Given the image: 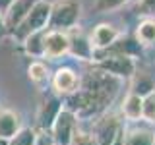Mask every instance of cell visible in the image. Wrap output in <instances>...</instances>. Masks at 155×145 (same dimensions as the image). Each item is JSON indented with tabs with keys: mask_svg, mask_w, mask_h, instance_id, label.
Wrapping results in <instances>:
<instances>
[{
	"mask_svg": "<svg viewBox=\"0 0 155 145\" xmlns=\"http://www.w3.org/2000/svg\"><path fill=\"white\" fill-rule=\"evenodd\" d=\"M19 130H21L19 114L12 108H0V139L10 141Z\"/></svg>",
	"mask_w": 155,
	"mask_h": 145,
	"instance_id": "10",
	"label": "cell"
},
{
	"mask_svg": "<svg viewBox=\"0 0 155 145\" xmlns=\"http://www.w3.org/2000/svg\"><path fill=\"white\" fill-rule=\"evenodd\" d=\"M80 83H81V79L70 68H60L52 76V87H54V91L58 95H66V97L74 95L80 89Z\"/></svg>",
	"mask_w": 155,
	"mask_h": 145,
	"instance_id": "8",
	"label": "cell"
},
{
	"mask_svg": "<svg viewBox=\"0 0 155 145\" xmlns=\"http://www.w3.org/2000/svg\"><path fill=\"white\" fill-rule=\"evenodd\" d=\"M39 0H14L12 6L8 8V12L4 14L2 23L8 31H16V29L21 25V21L27 18V14L31 12V8L35 6Z\"/></svg>",
	"mask_w": 155,
	"mask_h": 145,
	"instance_id": "7",
	"label": "cell"
},
{
	"mask_svg": "<svg viewBox=\"0 0 155 145\" xmlns=\"http://www.w3.org/2000/svg\"><path fill=\"white\" fill-rule=\"evenodd\" d=\"M155 132L147 128H132L124 134V145H153Z\"/></svg>",
	"mask_w": 155,
	"mask_h": 145,
	"instance_id": "14",
	"label": "cell"
},
{
	"mask_svg": "<svg viewBox=\"0 0 155 145\" xmlns=\"http://www.w3.org/2000/svg\"><path fill=\"white\" fill-rule=\"evenodd\" d=\"M138 10L142 14H145V18H153L155 16V0H140Z\"/></svg>",
	"mask_w": 155,
	"mask_h": 145,
	"instance_id": "22",
	"label": "cell"
},
{
	"mask_svg": "<svg viewBox=\"0 0 155 145\" xmlns=\"http://www.w3.org/2000/svg\"><path fill=\"white\" fill-rule=\"evenodd\" d=\"M51 8H52L51 2H47V0H39L35 6L31 8V12L27 14V18L21 21V25L14 31V37L19 39V41H25L29 35L47 29L48 21H51Z\"/></svg>",
	"mask_w": 155,
	"mask_h": 145,
	"instance_id": "3",
	"label": "cell"
},
{
	"mask_svg": "<svg viewBox=\"0 0 155 145\" xmlns=\"http://www.w3.org/2000/svg\"><path fill=\"white\" fill-rule=\"evenodd\" d=\"M27 77H29V81H31L33 85L41 87V89L48 83V79H51L48 70H47V66L43 64V62H31L29 68H27Z\"/></svg>",
	"mask_w": 155,
	"mask_h": 145,
	"instance_id": "16",
	"label": "cell"
},
{
	"mask_svg": "<svg viewBox=\"0 0 155 145\" xmlns=\"http://www.w3.org/2000/svg\"><path fill=\"white\" fill-rule=\"evenodd\" d=\"M14 0H0V18H4V14L8 12V8L12 6Z\"/></svg>",
	"mask_w": 155,
	"mask_h": 145,
	"instance_id": "23",
	"label": "cell"
},
{
	"mask_svg": "<svg viewBox=\"0 0 155 145\" xmlns=\"http://www.w3.org/2000/svg\"><path fill=\"white\" fill-rule=\"evenodd\" d=\"M70 52V37L64 31H47L45 37V56L58 58Z\"/></svg>",
	"mask_w": 155,
	"mask_h": 145,
	"instance_id": "9",
	"label": "cell"
},
{
	"mask_svg": "<svg viewBox=\"0 0 155 145\" xmlns=\"http://www.w3.org/2000/svg\"><path fill=\"white\" fill-rule=\"evenodd\" d=\"M122 114L132 122H138V120L143 118V99L136 93H128V97L122 103Z\"/></svg>",
	"mask_w": 155,
	"mask_h": 145,
	"instance_id": "12",
	"label": "cell"
},
{
	"mask_svg": "<svg viewBox=\"0 0 155 145\" xmlns=\"http://www.w3.org/2000/svg\"><path fill=\"white\" fill-rule=\"evenodd\" d=\"M126 2L130 0H95L93 10L97 14H103V12H113V10H118L120 6H124Z\"/></svg>",
	"mask_w": 155,
	"mask_h": 145,
	"instance_id": "19",
	"label": "cell"
},
{
	"mask_svg": "<svg viewBox=\"0 0 155 145\" xmlns=\"http://www.w3.org/2000/svg\"><path fill=\"white\" fill-rule=\"evenodd\" d=\"M0 145H8L6 141H4V139H0Z\"/></svg>",
	"mask_w": 155,
	"mask_h": 145,
	"instance_id": "25",
	"label": "cell"
},
{
	"mask_svg": "<svg viewBox=\"0 0 155 145\" xmlns=\"http://www.w3.org/2000/svg\"><path fill=\"white\" fill-rule=\"evenodd\" d=\"M120 37H122V33L114 25H110V23H99L93 29V33H91L89 45L93 48V52H103V50H109L113 45H116V41H120Z\"/></svg>",
	"mask_w": 155,
	"mask_h": 145,
	"instance_id": "6",
	"label": "cell"
},
{
	"mask_svg": "<svg viewBox=\"0 0 155 145\" xmlns=\"http://www.w3.org/2000/svg\"><path fill=\"white\" fill-rule=\"evenodd\" d=\"M70 145H99V139L91 134H85V132H80V130H78L74 134V137H72Z\"/></svg>",
	"mask_w": 155,
	"mask_h": 145,
	"instance_id": "20",
	"label": "cell"
},
{
	"mask_svg": "<svg viewBox=\"0 0 155 145\" xmlns=\"http://www.w3.org/2000/svg\"><path fill=\"white\" fill-rule=\"evenodd\" d=\"M155 91V81L149 74H134V85H132V93L140 95L142 99H145L147 95H151Z\"/></svg>",
	"mask_w": 155,
	"mask_h": 145,
	"instance_id": "17",
	"label": "cell"
},
{
	"mask_svg": "<svg viewBox=\"0 0 155 145\" xmlns=\"http://www.w3.org/2000/svg\"><path fill=\"white\" fill-rule=\"evenodd\" d=\"M143 118L147 122H155V91L143 99Z\"/></svg>",
	"mask_w": 155,
	"mask_h": 145,
	"instance_id": "21",
	"label": "cell"
},
{
	"mask_svg": "<svg viewBox=\"0 0 155 145\" xmlns=\"http://www.w3.org/2000/svg\"><path fill=\"white\" fill-rule=\"evenodd\" d=\"M97 56V54H93ZM99 70L107 72V74L114 76V77H134L136 74V60L130 54H120V52H110V54H101V58H97Z\"/></svg>",
	"mask_w": 155,
	"mask_h": 145,
	"instance_id": "4",
	"label": "cell"
},
{
	"mask_svg": "<svg viewBox=\"0 0 155 145\" xmlns=\"http://www.w3.org/2000/svg\"><path fill=\"white\" fill-rule=\"evenodd\" d=\"M76 132H78L76 114L68 108H62L60 112H58L56 120L52 122V135H54L56 145H70Z\"/></svg>",
	"mask_w": 155,
	"mask_h": 145,
	"instance_id": "5",
	"label": "cell"
},
{
	"mask_svg": "<svg viewBox=\"0 0 155 145\" xmlns=\"http://www.w3.org/2000/svg\"><path fill=\"white\" fill-rule=\"evenodd\" d=\"M118 87H120L118 77L95 68L93 72H89L81 79L80 89L68 97V103H70L68 110H72L81 118L97 116L113 103V99L118 93Z\"/></svg>",
	"mask_w": 155,
	"mask_h": 145,
	"instance_id": "1",
	"label": "cell"
},
{
	"mask_svg": "<svg viewBox=\"0 0 155 145\" xmlns=\"http://www.w3.org/2000/svg\"><path fill=\"white\" fill-rule=\"evenodd\" d=\"M136 41H138V45H143V47L155 43V18H143L138 23Z\"/></svg>",
	"mask_w": 155,
	"mask_h": 145,
	"instance_id": "13",
	"label": "cell"
},
{
	"mask_svg": "<svg viewBox=\"0 0 155 145\" xmlns=\"http://www.w3.org/2000/svg\"><path fill=\"white\" fill-rule=\"evenodd\" d=\"M110 145H124V134H122V130L116 134V137L113 139V143H110Z\"/></svg>",
	"mask_w": 155,
	"mask_h": 145,
	"instance_id": "24",
	"label": "cell"
},
{
	"mask_svg": "<svg viewBox=\"0 0 155 145\" xmlns=\"http://www.w3.org/2000/svg\"><path fill=\"white\" fill-rule=\"evenodd\" d=\"M153 145H155V139H153Z\"/></svg>",
	"mask_w": 155,
	"mask_h": 145,
	"instance_id": "26",
	"label": "cell"
},
{
	"mask_svg": "<svg viewBox=\"0 0 155 145\" xmlns=\"http://www.w3.org/2000/svg\"><path fill=\"white\" fill-rule=\"evenodd\" d=\"M45 37H47V29L29 35L25 41H23V47H25L27 54H31V56H45Z\"/></svg>",
	"mask_w": 155,
	"mask_h": 145,
	"instance_id": "15",
	"label": "cell"
},
{
	"mask_svg": "<svg viewBox=\"0 0 155 145\" xmlns=\"http://www.w3.org/2000/svg\"><path fill=\"white\" fill-rule=\"evenodd\" d=\"M60 101L54 97H47V101H43L41 108H39V124L41 128H52V122L56 120L58 112H60Z\"/></svg>",
	"mask_w": 155,
	"mask_h": 145,
	"instance_id": "11",
	"label": "cell"
},
{
	"mask_svg": "<svg viewBox=\"0 0 155 145\" xmlns=\"http://www.w3.org/2000/svg\"><path fill=\"white\" fill-rule=\"evenodd\" d=\"M81 18V2L80 0H56L51 8V21L48 27L52 31H64L76 27Z\"/></svg>",
	"mask_w": 155,
	"mask_h": 145,
	"instance_id": "2",
	"label": "cell"
},
{
	"mask_svg": "<svg viewBox=\"0 0 155 145\" xmlns=\"http://www.w3.org/2000/svg\"><path fill=\"white\" fill-rule=\"evenodd\" d=\"M8 145H35V132L31 128H21L8 141Z\"/></svg>",
	"mask_w": 155,
	"mask_h": 145,
	"instance_id": "18",
	"label": "cell"
}]
</instances>
